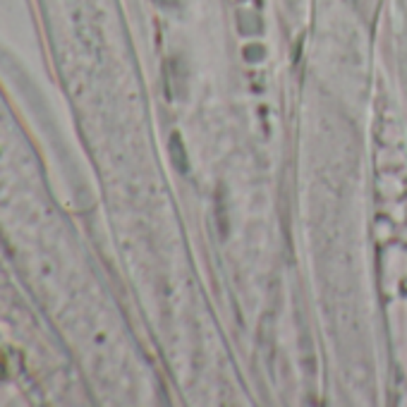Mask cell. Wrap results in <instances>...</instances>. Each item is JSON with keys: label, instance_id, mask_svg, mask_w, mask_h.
<instances>
[{"label": "cell", "instance_id": "cell-1", "mask_svg": "<svg viewBox=\"0 0 407 407\" xmlns=\"http://www.w3.org/2000/svg\"><path fill=\"white\" fill-rule=\"evenodd\" d=\"M170 154H173V161H175V165L180 168V170H187V156H184V146H182V142H180V137H173Z\"/></svg>", "mask_w": 407, "mask_h": 407}]
</instances>
